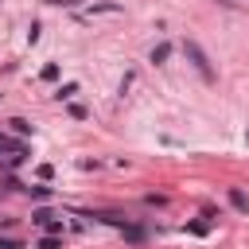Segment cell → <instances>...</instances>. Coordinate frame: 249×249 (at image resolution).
Segmentation results:
<instances>
[{
    "label": "cell",
    "mask_w": 249,
    "mask_h": 249,
    "mask_svg": "<svg viewBox=\"0 0 249 249\" xmlns=\"http://www.w3.org/2000/svg\"><path fill=\"white\" fill-rule=\"evenodd\" d=\"M226 198H230V206H233V210L249 214V195H245L241 187H230V191H226Z\"/></svg>",
    "instance_id": "cell-2"
},
{
    "label": "cell",
    "mask_w": 249,
    "mask_h": 249,
    "mask_svg": "<svg viewBox=\"0 0 249 249\" xmlns=\"http://www.w3.org/2000/svg\"><path fill=\"white\" fill-rule=\"evenodd\" d=\"M74 93H78V86H74V82H66V86H58V93H54V97H58V101H66V97H74Z\"/></svg>",
    "instance_id": "cell-7"
},
{
    "label": "cell",
    "mask_w": 249,
    "mask_h": 249,
    "mask_svg": "<svg viewBox=\"0 0 249 249\" xmlns=\"http://www.w3.org/2000/svg\"><path fill=\"white\" fill-rule=\"evenodd\" d=\"M43 4H54V8H74L78 0H43Z\"/></svg>",
    "instance_id": "cell-10"
},
{
    "label": "cell",
    "mask_w": 249,
    "mask_h": 249,
    "mask_svg": "<svg viewBox=\"0 0 249 249\" xmlns=\"http://www.w3.org/2000/svg\"><path fill=\"white\" fill-rule=\"evenodd\" d=\"M0 249H23L19 237H0Z\"/></svg>",
    "instance_id": "cell-9"
},
{
    "label": "cell",
    "mask_w": 249,
    "mask_h": 249,
    "mask_svg": "<svg viewBox=\"0 0 249 249\" xmlns=\"http://www.w3.org/2000/svg\"><path fill=\"white\" fill-rule=\"evenodd\" d=\"M8 124H12V132H19V136H27V132H31V124H27L23 117H12Z\"/></svg>",
    "instance_id": "cell-5"
},
{
    "label": "cell",
    "mask_w": 249,
    "mask_h": 249,
    "mask_svg": "<svg viewBox=\"0 0 249 249\" xmlns=\"http://www.w3.org/2000/svg\"><path fill=\"white\" fill-rule=\"evenodd\" d=\"M121 233H124L128 241H144V230H140V226H121Z\"/></svg>",
    "instance_id": "cell-6"
},
{
    "label": "cell",
    "mask_w": 249,
    "mask_h": 249,
    "mask_svg": "<svg viewBox=\"0 0 249 249\" xmlns=\"http://www.w3.org/2000/svg\"><path fill=\"white\" fill-rule=\"evenodd\" d=\"M167 54H171V43H160V47H152V62H167Z\"/></svg>",
    "instance_id": "cell-4"
},
{
    "label": "cell",
    "mask_w": 249,
    "mask_h": 249,
    "mask_svg": "<svg viewBox=\"0 0 249 249\" xmlns=\"http://www.w3.org/2000/svg\"><path fill=\"white\" fill-rule=\"evenodd\" d=\"M54 78H58V66L47 62V66H43V82H54Z\"/></svg>",
    "instance_id": "cell-8"
},
{
    "label": "cell",
    "mask_w": 249,
    "mask_h": 249,
    "mask_svg": "<svg viewBox=\"0 0 249 249\" xmlns=\"http://www.w3.org/2000/svg\"><path fill=\"white\" fill-rule=\"evenodd\" d=\"M35 249H62V233H47V237H39Z\"/></svg>",
    "instance_id": "cell-3"
},
{
    "label": "cell",
    "mask_w": 249,
    "mask_h": 249,
    "mask_svg": "<svg viewBox=\"0 0 249 249\" xmlns=\"http://www.w3.org/2000/svg\"><path fill=\"white\" fill-rule=\"evenodd\" d=\"M183 54H187V62H191V66H195V70H198L206 82H214V66H210V54H206V51H202L195 39H183Z\"/></svg>",
    "instance_id": "cell-1"
}]
</instances>
